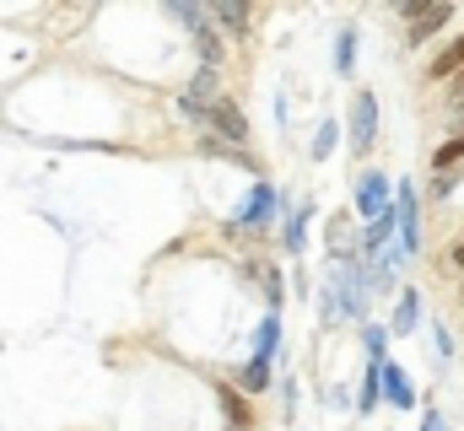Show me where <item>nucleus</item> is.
I'll return each instance as SVG.
<instances>
[{
	"label": "nucleus",
	"instance_id": "1",
	"mask_svg": "<svg viewBox=\"0 0 464 431\" xmlns=\"http://www.w3.org/2000/svg\"><path fill=\"white\" fill-rule=\"evenodd\" d=\"M400 16H405V43L416 49V43H427L438 27L454 22V5H449V0H405Z\"/></svg>",
	"mask_w": 464,
	"mask_h": 431
},
{
	"label": "nucleus",
	"instance_id": "2",
	"mask_svg": "<svg viewBox=\"0 0 464 431\" xmlns=\"http://www.w3.org/2000/svg\"><path fill=\"white\" fill-rule=\"evenodd\" d=\"M356 216L372 226V221H383V216H394V184L383 178V168H367L362 178H356Z\"/></svg>",
	"mask_w": 464,
	"mask_h": 431
},
{
	"label": "nucleus",
	"instance_id": "3",
	"mask_svg": "<svg viewBox=\"0 0 464 431\" xmlns=\"http://www.w3.org/2000/svg\"><path fill=\"white\" fill-rule=\"evenodd\" d=\"M394 226H400V259L421 254V206H416V184L394 189Z\"/></svg>",
	"mask_w": 464,
	"mask_h": 431
},
{
	"label": "nucleus",
	"instance_id": "4",
	"mask_svg": "<svg viewBox=\"0 0 464 431\" xmlns=\"http://www.w3.org/2000/svg\"><path fill=\"white\" fill-rule=\"evenodd\" d=\"M346 140L356 157H367L372 151V140H378V98L372 92H351V113H346Z\"/></svg>",
	"mask_w": 464,
	"mask_h": 431
},
{
	"label": "nucleus",
	"instance_id": "5",
	"mask_svg": "<svg viewBox=\"0 0 464 431\" xmlns=\"http://www.w3.org/2000/svg\"><path fill=\"white\" fill-rule=\"evenodd\" d=\"M206 119L200 124H211V140H222V146H243L248 140V119H243V108L232 103V98H217L211 108H200Z\"/></svg>",
	"mask_w": 464,
	"mask_h": 431
},
{
	"label": "nucleus",
	"instance_id": "6",
	"mask_svg": "<svg viewBox=\"0 0 464 431\" xmlns=\"http://www.w3.org/2000/svg\"><path fill=\"white\" fill-rule=\"evenodd\" d=\"M276 211H281V195H276L270 184H254V189H248V200L237 206V226H270Z\"/></svg>",
	"mask_w": 464,
	"mask_h": 431
},
{
	"label": "nucleus",
	"instance_id": "7",
	"mask_svg": "<svg viewBox=\"0 0 464 431\" xmlns=\"http://www.w3.org/2000/svg\"><path fill=\"white\" fill-rule=\"evenodd\" d=\"M378 394H383L394 410H416V388H411L405 367H394V361H378Z\"/></svg>",
	"mask_w": 464,
	"mask_h": 431
},
{
	"label": "nucleus",
	"instance_id": "8",
	"mask_svg": "<svg viewBox=\"0 0 464 431\" xmlns=\"http://www.w3.org/2000/svg\"><path fill=\"white\" fill-rule=\"evenodd\" d=\"M211 11V22H222L232 38H243L248 33V22H254V5L248 0H217V5H206Z\"/></svg>",
	"mask_w": 464,
	"mask_h": 431
},
{
	"label": "nucleus",
	"instance_id": "9",
	"mask_svg": "<svg viewBox=\"0 0 464 431\" xmlns=\"http://www.w3.org/2000/svg\"><path fill=\"white\" fill-rule=\"evenodd\" d=\"M217 399H222V410H227L232 431H254V410H248V399H243L232 383H217Z\"/></svg>",
	"mask_w": 464,
	"mask_h": 431
},
{
	"label": "nucleus",
	"instance_id": "10",
	"mask_svg": "<svg viewBox=\"0 0 464 431\" xmlns=\"http://www.w3.org/2000/svg\"><path fill=\"white\" fill-rule=\"evenodd\" d=\"M276 350H281V313H265L254 334V361H276Z\"/></svg>",
	"mask_w": 464,
	"mask_h": 431
},
{
	"label": "nucleus",
	"instance_id": "11",
	"mask_svg": "<svg viewBox=\"0 0 464 431\" xmlns=\"http://www.w3.org/2000/svg\"><path fill=\"white\" fill-rule=\"evenodd\" d=\"M195 49H200V65H206V71H222V54H227V43H222V33H217L211 22L195 33Z\"/></svg>",
	"mask_w": 464,
	"mask_h": 431
},
{
	"label": "nucleus",
	"instance_id": "12",
	"mask_svg": "<svg viewBox=\"0 0 464 431\" xmlns=\"http://www.w3.org/2000/svg\"><path fill=\"white\" fill-rule=\"evenodd\" d=\"M232 388H237V394H248V399H254V394H265V388H270V361H248V367L232 378Z\"/></svg>",
	"mask_w": 464,
	"mask_h": 431
},
{
	"label": "nucleus",
	"instance_id": "13",
	"mask_svg": "<svg viewBox=\"0 0 464 431\" xmlns=\"http://www.w3.org/2000/svg\"><path fill=\"white\" fill-rule=\"evenodd\" d=\"M421 323V292H400V308H394V329L389 334H411Z\"/></svg>",
	"mask_w": 464,
	"mask_h": 431
},
{
	"label": "nucleus",
	"instance_id": "14",
	"mask_svg": "<svg viewBox=\"0 0 464 431\" xmlns=\"http://www.w3.org/2000/svg\"><path fill=\"white\" fill-rule=\"evenodd\" d=\"M281 211H286V200H281ZM281 232H286V248L303 254V243H308V206H303V211H286V226H281Z\"/></svg>",
	"mask_w": 464,
	"mask_h": 431
},
{
	"label": "nucleus",
	"instance_id": "15",
	"mask_svg": "<svg viewBox=\"0 0 464 431\" xmlns=\"http://www.w3.org/2000/svg\"><path fill=\"white\" fill-rule=\"evenodd\" d=\"M459 162H464V129H459V135H449V140L432 151V168H438V173H454Z\"/></svg>",
	"mask_w": 464,
	"mask_h": 431
},
{
	"label": "nucleus",
	"instance_id": "16",
	"mask_svg": "<svg viewBox=\"0 0 464 431\" xmlns=\"http://www.w3.org/2000/svg\"><path fill=\"white\" fill-rule=\"evenodd\" d=\"M362 345H367V361H389V329L383 323H362Z\"/></svg>",
	"mask_w": 464,
	"mask_h": 431
},
{
	"label": "nucleus",
	"instance_id": "17",
	"mask_svg": "<svg viewBox=\"0 0 464 431\" xmlns=\"http://www.w3.org/2000/svg\"><path fill=\"white\" fill-rule=\"evenodd\" d=\"M351 65H356V27H341V38H335V71L351 76Z\"/></svg>",
	"mask_w": 464,
	"mask_h": 431
},
{
	"label": "nucleus",
	"instance_id": "18",
	"mask_svg": "<svg viewBox=\"0 0 464 431\" xmlns=\"http://www.w3.org/2000/svg\"><path fill=\"white\" fill-rule=\"evenodd\" d=\"M335 135H341V124H335V119H324V124H319V135H314V162H324V157L335 151Z\"/></svg>",
	"mask_w": 464,
	"mask_h": 431
},
{
	"label": "nucleus",
	"instance_id": "19",
	"mask_svg": "<svg viewBox=\"0 0 464 431\" xmlns=\"http://www.w3.org/2000/svg\"><path fill=\"white\" fill-rule=\"evenodd\" d=\"M432 195H438V200H449V195H454V173H438V184H432Z\"/></svg>",
	"mask_w": 464,
	"mask_h": 431
},
{
	"label": "nucleus",
	"instance_id": "20",
	"mask_svg": "<svg viewBox=\"0 0 464 431\" xmlns=\"http://www.w3.org/2000/svg\"><path fill=\"white\" fill-rule=\"evenodd\" d=\"M421 431H454V426H449V421H443L438 410H427V416H421Z\"/></svg>",
	"mask_w": 464,
	"mask_h": 431
},
{
	"label": "nucleus",
	"instance_id": "21",
	"mask_svg": "<svg viewBox=\"0 0 464 431\" xmlns=\"http://www.w3.org/2000/svg\"><path fill=\"white\" fill-rule=\"evenodd\" d=\"M449 270H464V237H454V248H449Z\"/></svg>",
	"mask_w": 464,
	"mask_h": 431
}]
</instances>
